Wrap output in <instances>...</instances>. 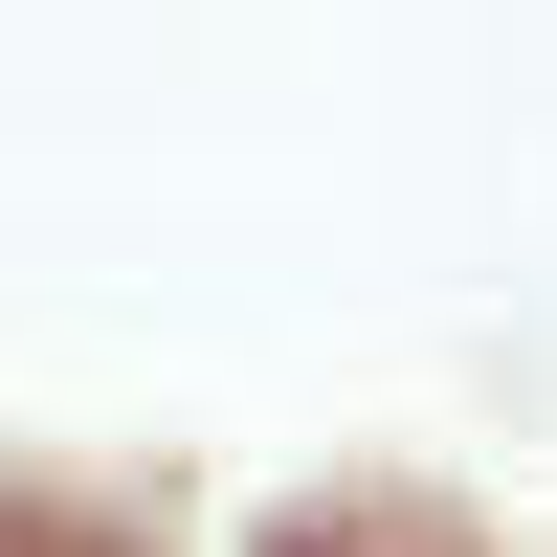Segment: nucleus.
I'll return each instance as SVG.
<instances>
[{"label": "nucleus", "mask_w": 557, "mask_h": 557, "mask_svg": "<svg viewBox=\"0 0 557 557\" xmlns=\"http://www.w3.org/2000/svg\"><path fill=\"white\" fill-rule=\"evenodd\" d=\"M0 557H157V535L89 513V491H0Z\"/></svg>", "instance_id": "obj_2"}, {"label": "nucleus", "mask_w": 557, "mask_h": 557, "mask_svg": "<svg viewBox=\"0 0 557 557\" xmlns=\"http://www.w3.org/2000/svg\"><path fill=\"white\" fill-rule=\"evenodd\" d=\"M246 557H491V513L469 491H401V469H335V491H290Z\"/></svg>", "instance_id": "obj_1"}]
</instances>
